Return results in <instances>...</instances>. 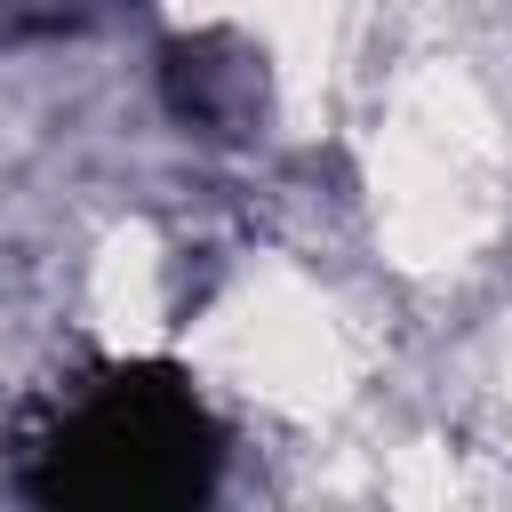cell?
<instances>
[{"label": "cell", "mask_w": 512, "mask_h": 512, "mask_svg": "<svg viewBox=\"0 0 512 512\" xmlns=\"http://www.w3.org/2000/svg\"><path fill=\"white\" fill-rule=\"evenodd\" d=\"M216 472V432L176 376H112L48 440L40 496L80 504H184Z\"/></svg>", "instance_id": "1"}]
</instances>
